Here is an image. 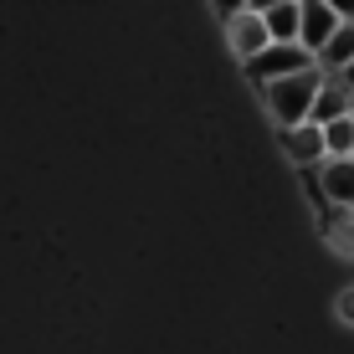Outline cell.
<instances>
[{
    "mask_svg": "<svg viewBox=\"0 0 354 354\" xmlns=\"http://www.w3.org/2000/svg\"><path fill=\"white\" fill-rule=\"evenodd\" d=\"M324 82H328L324 67L298 72V77H283V82H267L262 103H267V113H272L283 129H303V124H313V103H319Z\"/></svg>",
    "mask_w": 354,
    "mask_h": 354,
    "instance_id": "6da1fadb",
    "label": "cell"
},
{
    "mask_svg": "<svg viewBox=\"0 0 354 354\" xmlns=\"http://www.w3.org/2000/svg\"><path fill=\"white\" fill-rule=\"evenodd\" d=\"M319 67V57L308 52V46H267L257 62H247V77L252 82H283V77H298V72H313Z\"/></svg>",
    "mask_w": 354,
    "mask_h": 354,
    "instance_id": "7a4b0ae2",
    "label": "cell"
},
{
    "mask_svg": "<svg viewBox=\"0 0 354 354\" xmlns=\"http://www.w3.org/2000/svg\"><path fill=\"white\" fill-rule=\"evenodd\" d=\"M226 41H231V52H236L241 62H257L267 46H272V31H267V21H262V6L241 10V16L226 26Z\"/></svg>",
    "mask_w": 354,
    "mask_h": 354,
    "instance_id": "3957f363",
    "label": "cell"
},
{
    "mask_svg": "<svg viewBox=\"0 0 354 354\" xmlns=\"http://www.w3.org/2000/svg\"><path fill=\"white\" fill-rule=\"evenodd\" d=\"M339 31H344V16H339L334 0H308V6H303V46H308L313 57H324V46L334 41Z\"/></svg>",
    "mask_w": 354,
    "mask_h": 354,
    "instance_id": "277c9868",
    "label": "cell"
},
{
    "mask_svg": "<svg viewBox=\"0 0 354 354\" xmlns=\"http://www.w3.org/2000/svg\"><path fill=\"white\" fill-rule=\"evenodd\" d=\"M283 154L303 169H324L328 165V139L319 124H303V129H283Z\"/></svg>",
    "mask_w": 354,
    "mask_h": 354,
    "instance_id": "5b68a950",
    "label": "cell"
},
{
    "mask_svg": "<svg viewBox=\"0 0 354 354\" xmlns=\"http://www.w3.org/2000/svg\"><path fill=\"white\" fill-rule=\"evenodd\" d=\"M262 21L272 31V46H303V6L298 0H272L262 6Z\"/></svg>",
    "mask_w": 354,
    "mask_h": 354,
    "instance_id": "8992f818",
    "label": "cell"
},
{
    "mask_svg": "<svg viewBox=\"0 0 354 354\" xmlns=\"http://www.w3.org/2000/svg\"><path fill=\"white\" fill-rule=\"evenodd\" d=\"M319 190L328 211H354V160H328L319 169Z\"/></svg>",
    "mask_w": 354,
    "mask_h": 354,
    "instance_id": "52a82bcc",
    "label": "cell"
},
{
    "mask_svg": "<svg viewBox=\"0 0 354 354\" xmlns=\"http://www.w3.org/2000/svg\"><path fill=\"white\" fill-rule=\"evenodd\" d=\"M354 113V93H349V82L344 77H328L324 82V93H319V103H313V124L328 129V124H339V118H349Z\"/></svg>",
    "mask_w": 354,
    "mask_h": 354,
    "instance_id": "ba28073f",
    "label": "cell"
},
{
    "mask_svg": "<svg viewBox=\"0 0 354 354\" xmlns=\"http://www.w3.org/2000/svg\"><path fill=\"white\" fill-rule=\"evenodd\" d=\"M319 67L328 72V77H344V72L354 67V21H344V31L334 36V41L324 46V57H319Z\"/></svg>",
    "mask_w": 354,
    "mask_h": 354,
    "instance_id": "9c48e42d",
    "label": "cell"
},
{
    "mask_svg": "<svg viewBox=\"0 0 354 354\" xmlns=\"http://www.w3.org/2000/svg\"><path fill=\"white\" fill-rule=\"evenodd\" d=\"M324 241L339 257H354V211H328L324 216Z\"/></svg>",
    "mask_w": 354,
    "mask_h": 354,
    "instance_id": "30bf717a",
    "label": "cell"
},
{
    "mask_svg": "<svg viewBox=\"0 0 354 354\" xmlns=\"http://www.w3.org/2000/svg\"><path fill=\"white\" fill-rule=\"evenodd\" d=\"M334 313H339V324H349V328H354V288H344V292L334 298Z\"/></svg>",
    "mask_w": 354,
    "mask_h": 354,
    "instance_id": "8fae6325",
    "label": "cell"
},
{
    "mask_svg": "<svg viewBox=\"0 0 354 354\" xmlns=\"http://www.w3.org/2000/svg\"><path fill=\"white\" fill-rule=\"evenodd\" d=\"M344 82H349V93H354V67H349V72H344Z\"/></svg>",
    "mask_w": 354,
    "mask_h": 354,
    "instance_id": "7c38bea8",
    "label": "cell"
}]
</instances>
